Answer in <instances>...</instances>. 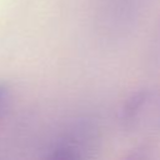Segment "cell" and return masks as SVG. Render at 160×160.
I'll list each match as a JSON object with an SVG mask.
<instances>
[{
  "label": "cell",
  "instance_id": "1",
  "mask_svg": "<svg viewBox=\"0 0 160 160\" xmlns=\"http://www.w3.org/2000/svg\"><path fill=\"white\" fill-rule=\"evenodd\" d=\"M121 122L128 131L160 134V89H144L125 104Z\"/></svg>",
  "mask_w": 160,
  "mask_h": 160
},
{
  "label": "cell",
  "instance_id": "2",
  "mask_svg": "<svg viewBox=\"0 0 160 160\" xmlns=\"http://www.w3.org/2000/svg\"><path fill=\"white\" fill-rule=\"evenodd\" d=\"M99 139V130L94 121L79 119L66 131L56 138L46 149V158L78 159L89 156Z\"/></svg>",
  "mask_w": 160,
  "mask_h": 160
},
{
  "label": "cell",
  "instance_id": "3",
  "mask_svg": "<svg viewBox=\"0 0 160 160\" xmlns=\"http://www.w3.org/2000/svg\"><path fill=\"white\" fill-rule=\"evenodd\" d=\"M148 62L150 68L155 71H160V20L152 34L149 50H148Z\"/></svg>",
  "mask_w": 160,
  "mask_h": 160
},
{
  "label": "cell",
  "instance_id": "4",
  "mask_svg": "<svg viewBox=\"0 0 160 160\" xmlns=\"http://www.w3.org/2000/svg\"><path fill=\"white\" fill-rule=\"evenodd\" d=\"M10 98H11L10 86L6 82L0 81V118L5 112V110L10 102Z\"/></svg>",
  "mask_w": 160,
  "mask_h": 160
}]
</instances>
